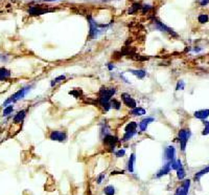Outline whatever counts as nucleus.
<instances>
[{
    "label": "nucleus",
    "instance_id": "72a5a7b5",
    "mask_svg": "<svg viewBox=\"0 0 209 195\" xmlns=\"http://www.w3.org/2000/svg\"><path fill=\"white\" fill-rule=\"evenodd\" d=\"M105 178V174L103 173V174H100V175H98V177H97V179H96V183L100 185V184H102V181H103V179Z\"/></svg>",
    "mask_w": 209,
    "mask_h": 195
},
{
    "label": "nucleus",
    "instance_id": "423d86ee",
    "mask_svg": "<svg viewBox=\"0 0 209 195\" xmlns=\"http://www.w3.org/2000/svg\"><path fill=\"white\" fill-rule=\"evenodd\" d=\"M49 140L56 142H65L67 140V133L62 130H52L49 133Z\"/></svg>",
    "mask_w": 209,
    "mask_h": 195
},
{
    "label": "nucleus",
    "instance_id": "f8f14e48",
    "mask_svg": "<svg viewBox=\"0 0 209 195\" xmlns=\"http://www.w3.org/2000/svg\"><path fill=\"white\" fill-rule=\"evenodd\" d=\"M171 170H173V169H171V162H165V164L163 165V167L158 171V173H157V175H156V176L161 177V176H163V175H166V174H168V173L171 172Z\"/></svg>",
    "mask_w": 209,
    "mask_h": 195
},
{
    "label": "nucleus",
    "instance_id": "39448f33",
    "mask_svg": "<svg viewBox=\"0 0 209 195\" xmlns=\"http://www.w3.org/2000/svg\"><path fill=\"white\" fill-rule=\"evenodd\" d=\"M103 143L106 148L110 149V150H114L116 144L118 143V139L115 135H112L111 133L108 135H106L105 137H103Z\"/></svg>",
    "mask_w": 209,
    "mask_h": 195
},
{
    "label": "nucleus",
    "instance_id": "aec40b11",
    "mask_svg": "<svg viewBox=\"0 0 209 195\" xmlns=\"http://www.w3.org/2000/svg\"><path fill=\"white\" fill-rule=\"evenodd\" d=\"M138 128V124L136 122H130L129 124L125 126L124 128V132L125 131H137Z\"/></svg>",
    "mask_w": 209,
    "mask_h": 195
},
{
    "label": "nucleus",
    "instance_id": "7c9ffc66",
    "mask_svg": "<svg viewBox=\"0 0 209 195\" xmlns=\"http://www.w3.org/2000/svg\"><path fill=\"white\" fill-rule=\"evenodd\" d=\"M141 8V5H140L139 3H134L133 5H132V8L129 10V13H130V14H133V13H135L136 11H137L138 8Z\"/></svg>",
    "mask_w": 209,
    "mask_h": 195
},
{
    "label": "nucleus",
    "instance_id": "4c0bfd02",
    "mask_svg": "<svg viewBox=\"0 0 209 195\" xmlns=\"http://www.w3.org/2000/svg\"><path fill=\"white\" fill-rule=\"evenodd\" d=\"M44 1H47V2H50V1H57V0H44Z\"/></svg>",
    "mask_w": 209,
    "mask_h": 195
},
{
    "label": "nucleus",
    "instance_id": "dca6fc26",
    "mask_svg": "<svg viewBox=\"0 0 209 195\" xmlns=\"http://www.w3.org/2000/svg\"><path fill=\"white\" fill-rule=\"evenodd\" d=\"M130 73L133 74L134 76L137 77V78L140 79V80H142V79L146 76V71H143V69H131V71H130Z\"/></svg>",
    "mask_w": 209,
    "mask_h": 195
},
{
    "label": "nucleus",
    "instance_id": "f3484780",
    "mask_svg": "<svg viewBox=\"0 0 209 195\" xmlns=\"http://www.w3.org/2000/svg\"><path fill=\"white\" fill-rule=\"evenodd\" d=\"M146 109L142 108V107H136V108L131 110V115H134V117H140V115H146Z\"/></svg>",
    "mask_w": 209,
    "mask_h": 195
},
{
    "label": "nucleus",
    "instance_id": "f257e3e1",
    "mask_svg": "<svg viewBox=\"0 0 209 195\" xmlns=\"http://www.w3.org/2000/svg\"><path fill=\"white\" fill-rule=\"evenodd\" d=\"M116 93V88H107V87H102L98 91V98L96 104L100 107H102L105 111H108L111 108V100L112 97Z\"/></svg>",
    "mask_w": 209,
    "mask_h": 195
},
{
    "label": "nucleus",
    "instance_id": "a878e982",
    "mask_svg": "<svg viewBox=\"0 0 209 195\" xmlns=\"http://www.w3.org/2000/svg\"><path fill=\"white\" fill-rule=\"evenodd\" d=\"M14 111V106L13 105H8V106L4 107V110H3V117H6V115H11V113Z\"/></svg>",
    "mask_w": 209,
    "mask_h": 195
},
{
    "label": "nucleus",
    "instance_id": "0eeeda50",
    "mask_svg": "<svg viewBox=\"0 0 209 195\" xmlns=\"http://www.w3.org/2000/svg\"><path fill=\"white\" fill-rule=\"evenodd\" d=\"M120 98H121L122 103H124L127 107H129V108L134 109L137 107V103H136V101L134 100V98L132 97L131 95H129V93H121Z\"/></svg>",
    "mask_w": 209,
    "mask_h": 195
},
{
    "label": "nucleus",
    "instance_id": "6e6552de",
    "mask_svg": "<svg viewBox=\"0 0 209 195\" xmlns=\"http://www.w3.org/2000/svg\"><path fill=\"white\" fill-rule=\"evenodd\" d=\"M176 156V149L174 146H167L165 149H164V159L165 162H173L176 161L175 159Z\"/></svg>",
    "mask_w": 209,
    "mask_h": 195
},
{
    "label": "nucleus",
    "instance_id": "e433bc0d",
    "mask_svg": "<svg viewBox=\"0 0 209 195\" xmlns=\"http://www.w3.org/2000/svg\"><path fill=\"white\" fill-rule=\"evenodd\" d=\"M114 64H112V63H109V64H108V69H109V71H113L114 69Z\"/></svg>",
    "mask_w": 209,
    "mask_h": 195
},
{
    "label": "nucleus",
    "instance_id": "9b49d317",
    "mask_svg": "<svg viewBox=\"0 0 209 195\" xmlns=\"http://www.w3.org/2000/svg\"><path fill=\"white\" fill-rule=\"evenodd\" d=\"M154 24H155V28H156V30H161V32H167V33H169V34L173 35V36H175V37L178 36V35L176 34V33L174 32V30H171V28L167 27L166 25H164L163 23L160 22V21L157 20V19H155V20H154Z\"/></svg>",
    "mask_w": 209,
    "mask_h": 195
},
{
    "label": "nucleus",
    "instance_id": "cd10ccee",
    "mask_svg": "<svg viewBox=\"0 0 209 195\" xmlns=\"http://www.w3.org/2000/svg\"><path fill=\"white\" fill-rule=\"evenodd\" d=\"M208 172H209V166H208V167H206L205 169L201 170V171H200V172H198L197 174H195V179H199L200 177H201V176H203L204 174H206V173H208Z\"/></svg>",
    "mask_w": 209,
    "mask_h": 195
},
{
    "label": "nucleus",
    "instance_id": "f03ea898",
    "mask_svg": "<svg viewBox=\"0 0 209 195\" xmlns=\"http://www.w3.org/2000/svg\"><path fill=\"white\" fill-rule=\"evenodd\" d=\"M30 88H32V86H25V87H22L21 89H19L17 93H15L14 95H12L8 99H6L5 101H4L3 103V106L6 107L8 106L10 104H14V103L18 102V101L22 100L24 97L26 96V93H29Z\"/></svg>",
    "mask_w": 209,
    "mask_h": 195
},
{
    "label": "nucleus",
    "instance_id": "9d476101",
    "mask_svg": "<svg viewBox=\"0 0 209 195\" xmlns=\"http://www.w3.org/2000/svg\"><path fill=\"white\" fill-rule=\"evenodd\" d=\"M47 12H49V10L42 8L40 4H39V5H32L27 10V13L29 15H32V16H38V15L45 14V13H47Z\"/></svg>",
    "mask_w": 209,
    "mask_h": 195
},
{
    "label": "nucleus",
    "instance_id": "4be33fe9",
    "mask_svg": "<svg viewBox=\"0 0 209 195\" xmlns=\"http://www.w3.org/2000/svg\"><path fill=\"white\" fill-rule=\"evenodd\" d=\"M137 133V131H125L124 132V135L122 137V139H121V141L122 142H127V141H129V140H131L132 137H134V135Z\"/></svg>",
    "mask_w": 209,
    "mask_h": 195
},
{
    "label": "nucleus",
    "instance_id": "bb28decb",
    "mask_svg": "<svg viewBox=\"0 0 209 195\" xmlns=\"http://www.w3.org/2000/svg\"><path fill=\"white\" fill-rule=\"evenodd\" d=\"M208 19H209V17H208V15H206V14H201L198 17V21H199L200 23L208 22Z\"/></svg>",
    "mask_w": 209,
    "mask_h": 195
},
{
    "label": "nucleus",
    "instance_id": "412c9836",
    "mask_svg": "<svg viewBox=\"0 0 209 195\" xmlns=\"http://www.w3.org/2000/svg\"><path fill=\"white\" fill-rule=\"evenodd\" d=\"M108 134H110V128H109V126H108L107 124H102V128H100V137H102V139L103 137H105L106 135H108Z\"/></svg>",
    "mask_w": 209,
    "mask_h": 195
},
{
    "label": "nucleus",
    "instance_id": "5701e85b",
    "mask_svg": "<svg viewBox=\"0 0 209 195\" xmlns=\"http://www.w3.org/2000/svg\"><path fill=\"white\" fill-rule=\"evenodd\" d=\"M111 108L113 109H116V110H119L120 108H121V103H120V101L116 100V99H113V100H111Z\"/></svg>",
    "mask_w": 209,
    "mask_h": 195
},
{
    "label": "nucleus",
    "instance_id": "ddd939ff",
    "mask_svg": "<svg viewBox=\"0 0 209 195\" xmlns=\"http://www.w3.org/2000/svg\"><path fill=\"white\" fill-rule=\"evenodd\" d=\"M154 121H155V119H153V118H146V119H143L139 124H138L139 130L141 131V132H144V131L146 130V128H147V126H149V123H152Z\"/></svg>",
    "mask_w": 209,
    "mask_h": 195
},
{
    "label": "nucleus",
    "instance_id": "473e14b6",
    "mask_svg": "<svg viewBox=\"0 0 209 195\" xmlns=\"http://www.w3.org/2000/svg\"><path fill=\"white\" fill-rule=\"evenodd\" d=\"M124 154H125V150L124 148L122 149H119L118 151H116L115 152V155L117 157H121V156H124Z\"/></svg>",
    "mask_w": 209,
    "mask_h": 195
},
{
    "label": "nucleus",
    "instance_id": "b1692460",
    "mask_svg": "<svg viewBox=\"0 0 209 195\" xmlns=\"http://www.w3.org/2000/svg\"><path fill=\"white\" fill-rule=\"evenodd\" d=\"M66 79V77L64 76V74H61V76H59V77H57L54 80H52L51 81V83H50V86L51 87H54V86H56L58 83H60V82H62V81H64Z\"/></svg>",
    "mask_w": 209,
    "mask_h": 195
},
{
    "label": "nucleus",
    "instance_id": "c756f323",
    "mask_svg": "<svg viewBox=\"0 0 209 195\" xmlns=\"http://www.w3.org/2000/svg\"><path fill=\"white\" fill-rule=\"evenodd\" d=\"M204 129L202 131V134L203 135H208L209 134V122L208 121H205L204 122Z\"/></svg>",
    "mask_w": 209,
    "mask_h": 195
},
{
    "label": "nucleus",
    "instance_id": "20e7f679",
    "mask_svg": "<svg viewBox=\"0 0 209 195\" xmlns=\"http://www.w3.org/2000/svg\"><path fill=\"white\" fill-rule=\"evenodd\" d=\"M189 137H190V131L187 130V129H181V130L179 131L178 137H179L180 146H181L182 151H185L186 144H187V142H188Z\"/></svg>",
    "mask_w": 209,
    "mask_h": 195
},
{
    "label": "nucleus",
    "instance_id": "f704fd0d",
    "mask_svg": "<svg viewBox=\"0 0 209 195\" xmlns=\"http://www.w3.org/2000/svg\"><path fill=\"white\" fill-rule=\"evenodd\" d=\"M141 8H142V13H146L149 10H151L152 6L151 5H146H146H141Z\"/></svg>",
    "mask_w": 209,
    "mask_h": 195
},
{
    "label": "nucleus",
    "instance_id": "2eb2a0df",
    "mask_svg": "<svg viewBox=\"0 0 209 195\" xmlns=\"http://www.w3.org/2000/svg\"><path fill=\"white\" fill-rule=\"evenodd\" d=\"M11 71L5 67H0V81H6L11 78Z\"/></svg>",
    "mask_w": 209,
    "mask_h": 195
},
{
    "label": "nucleus",
    "instance_id": "7ed1b4c3",
    "mask_svg": "<svg viewBox=\"0 0 209 195\" xmlns=\"http://www.w3.org/2000/svg\"><path fill=\"white\" fill-rule=\"evenodd\" d=\"M88 21H89V26H90V32H89V40L95 39L100 33L103 32L100 27H105L106 25H98L91 17H88Z\"/></svg>",
    "mask_w": 209,
    "mask_h": 195
},
{
    "label": "nucleus",
    "instance_id": "2f4dec72",
    "mask_svg": "<svg viewBox=\"0 0 209 195\" xmlns=\"http://www.w3.org/2000/svg\"><path fill=\"white\" fill-rule=\"evenodd\" d=\"M184 87H185V83L183 81H179L177 84V87H176V90H183Z\"/></svg>",
    "mask_w": 209,
    "mask_h": 195
},
{
    "label": "nucleus",
    "instance_id": "a211bd4d",
    "mask_svg": "<svg viewBox=\"0 0 209 195\" xmlns=\"http://www.w3.org/2000/svg\"><path fill=\"white\" fill-rule=\"evenodd\" d=\"M135 161H136L135 153H132L131 156H130V159H129V162H128V170L131 173L134 171V164H135Z\"/></svg>",
    "mask_w": 209,
    "mask_h": 195
},
{
    "label": "nucleus",
    "instance_id": "6ab92c4d",
    "mask_svg": "<svg viewBox=\"0 0 209 195\" xmlns=\"http://www.w3.org/2000/svg\"><path fill=\"white\" fill-rule=\"evenodd\" d=\"M25 115H26V110H20L14 118V123L18 124V123H21L22 121L24 120L25 118Z\"/></svg>",
    "mask_w": 209,
    "mask_h": 195
},
{
    "label": "nucleus",
    "instance_id": "4468645a",
    "mask_svg": "<svg viewBox=\"0 0 209 195\" xmlns=\"http://www.w3.org/2000/svg\"><path fill=\"white\" fill-rule=\"evenodd\" d=\"M195 117L200 120H206L209 117V109H201L195 112Z\"/></svg>",
    "mask_w": 209,
    "mask_h": 195
},
{
    "label": "nucleus",
    "instance_id": "c9c22d12",
    "mask_svg": "<svg viewBox=\"0 0 209 195\" xmlns=\"http://www.w3.org/2000/svg\"><path fill=\"white\" fill-rule=\"evenodd\" d=\"M207 4H209V0H201V1H200V5L201 6H205V5H207Z\"/></svg>",
    "mask_w": 209,
    "mask_h": 195
},
{
    "label": "nucleus",
    "instance_id": "1a4fd4ad",
    "mask_svg": "<svg viewBox=\"0 0 209 195\" xmlns=\"http://www.w3.org/2000/svg\"><path fill=\"white\" fill-rule=\"evenodd\" d=\"M189 188H190V181L189 179H185L182 181L181 186L178 187V189L176 190L175 195H187Z\"/></svg>",
    "mask_w": 209,
    "mask_h": 195
},
{
    "label": "nucleus",
    "instance_id": "c85d7f7f",
    "mask_svg": "<svg viewBox=\"0 0 209 195\" xmlns=\"http://www.w3.org/2000/svg\"><path fill=\"white\" fill-rule=\"evenodd\" d=\"M82 90L81 89H73V90H71L69 93V95H71V96H73L74 98H80L81 96H82Z\"/></svg>",
    "mask_w": 209,
    "mask_h": 195
},
{
    "label": "nucleus",
    "instance_id": "393cba45",
    "mask_svg": "<svg viewBox=\"0 0 209 195\" xmlns=\"http://www.w3.org/2000/svg\"><path fill=\"white\" fill-rule=\"evenodd\" d=\"M104 193L106 195H114L115 194V188L113 186H107L104 189Z\"/></svg>",
    "mask_w": 209,
    "mask_h": 195
}]
</instances>
